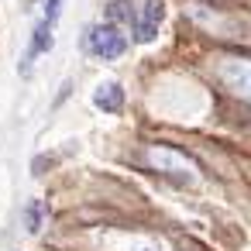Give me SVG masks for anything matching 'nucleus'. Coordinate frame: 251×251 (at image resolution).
Masks as SVG:
<instances>
[{
	"label": "nucleus",
	"mask_w": 251,
	"mask_h": 251,
	"mask_svg": "<svg viewBox=\"0 0 251 251\" xmlns=\"http://www.w3.org/2000/svg\"><path fill=\"white\" fill-rule=\"evenodd\" d=\"M83 45L97 55V59H121L127 52V38L121 35L117 25H97L83 35Z\"/></svg>",
	"instance_id": "nucleus-1"
},
{
	"label": "nucleus",
	"mask_w": 251,
	"mask_h": 251,
	"mask_svg": "<svg viewBox=\"0 0 251 251\" xmlns=\"http://www.w3.org/2000/svg\"><path fill=\"white\" fill-rule=\"evenodd\" d=\"M148 162H151L158 172L172 176L176 182H193V179H196V172H193V162H189L182 151H176V148L155 145V148H148Z\"/></svg>",
	"instance_id": "nucleus-2"
},
{
	"label": "nucleus",
	"mask_w": 251,
	"mask_h": 251,
	"mask_svg": "<svg viewBox=\"0 0 251 251\" xmlns=\"http://www.w3.org/2000/svg\"><path fill=\"white\" fill-rule=\"evenodd\" d=\"M220 79H224V86L234 97L251 103V59H227V62H220Z\"/></svg>",
	"instance_id": "nucleus-3"
},
{
	"label": "nucleus",
	"mask_w": 251,
	"mask_h": 251,
	"mask_svg": "<svg viewBox=\"0 0 251 251\" xmlns=\"http://www.w3.org/2000/svg\"><path fill=\"white\" fill-rule=\"evenodd\" d=\"M131 25H134V42H141V45L155 42L158 25H162V0H145L141 14H134Z\"/></svg>",
	"instance_id": "nucleus-4"
},
{
	"label": "nucleus",
	"mask_w": 251,
	"mask_h": 251,
	"mask_svg": "<svg viewBox=\"0 0 251 251\" xmlns=\"http://www.w3.org/2000/svg\"><path fill=\"white\" fill-rule=\"evenodd\" d=\"M93 103H97V110H103V114H117V110L124 107V90H121V83H114V79L100 83V86L93 90Z\"/></svg>",
	"instance_id": "nucleus-5"
},
{
	"label": "nucleus",
	"mask_w": 251,
	"mask_h": 251,
	"mask_svg": "<svg viewBox=\"0 0 251 251\" xmlns=\"http://www.w3.org/2000/svg\"><path fill=\"white\" fill-rule=\"evenodd\" d=\"M42 227H45V203L42 200H31L25 206V230L28 234H38Z\"/></svg>",
	"instance_id": "nucleus-6"
},
{
	"label": "nucleus",
	"mask_w": 251,
	"mask_h": 251,
	"mask_svg": "<svg viewBox=\"0 0 251 251\" xmlns=\"http://www.w3.org/2000/svg\"><path fill=\"white\" fill-rule=\"evenodd\" d=\"M107 18L117 21V25H131V21H134L131 0H110V4H107Z\"/></svg>",
	"instance_id": "nucleus-7"
},
{
	"label": "nucleus",
	"mask_w": 251,
	"mask_h": 251,
	"mask_svg": "<svg viewBox=\"0 0 251 251\" xmlns=\"http://www.w3.org/2000/svg\"><path fill=\"white\" fill-rule=\"evenodd\" d=\"M59 11H62V0H45V25H52V28H55Z\"/></svg>",
	"instance_id": "nucleus-8"
}]
</instances>
